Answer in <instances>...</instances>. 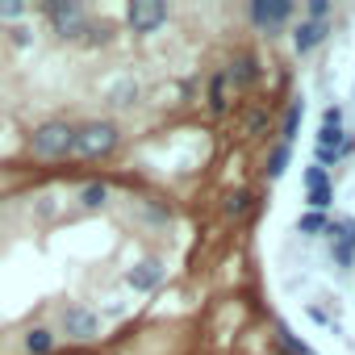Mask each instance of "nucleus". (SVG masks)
I'll return each mask as SVG.
<instances>
[{
	"label": "nucleus",
	"instance_id": "4468645a",
	"mask_svg": "<svg viewBox=\"0 0 355 355\" xmlns=\"http://www.w3.org/2000/svg\"><path fill=\"white\" fill-rule=\"evenodd\" d=\"M322 180H326L322 167H309V171H305V184H322Z\"/></svg>",
	"mask_w": 355,
	"mask_h": 355
},
{
	"label": "nucleus",
	"instance_id": "9b49d317",
	"mask_svg": "<svg viewBox=\"0 0 355 355\" xmlns=\"http://www.w3.org/2000/svg\"><path fill=\"white\" fill-rule=\"evenodd\" d=\"M322 125H326V130H343V109H338V105H330V109L322 113Z\"/></svg>",
	"mask_w": 355,
	"mask_h": 355
},
{
	"label": "nucleus",
	"instance_id": "6e6552de",
	"mask_svg": "<svg viewBox=\"0 0 355 355\" xmlns=\"http://www.w3.org/2000/svg\"><path fill=\"white\" fill-rule=\"evenodd\" d=\"M330 259H334L338 268H351V259H355V251H351L347 243H330Z\"/></svg>",
	"mask_w": 355,
	"mask_h": 355
},
{
	"label": "nucleus",
	"instance_id": "ddd939ff",
	"mask_svg": "<svg viewBox=\"0 0 355 355\" xmlns=\"http://www.w3.org/2000/svg\"><path fill=\"white\" fill-rule=\"evenodd\" d=\"M247 201H251V197H247V193H239V197L226 205V214H243V209H247Z\"/></svg>",
	"mask_w": 355,
	"mask_h": 355
},
{
	"label": "nucleus",
	"instance_id": "20e7f679",
	"mask_svg": "<svg viewBox=\"0 0 355 355\" xmlns=\"http://www.w3.org/2000/svg\"><path fill=\"white\" fill-rule=\"evenodd\" d=\"M301 117H305V101H293L288 113H284V134H280V146H293L297 130H301Z\"/></svg>",
	"mask_w": 355,
	"mask_h": 355
},
{
	"label": "nucleus",
	"instance_id": "f257e3e1",
	"mask_svg": "<svg viewBox=\"0 0 355 355\" xmlns=\"http://www.w3.org/2000/svg\"><path fill=\"white\" fill-rule=\"evenodd\" d=\"M251 17H255V26H263V30H276L280 21L293 17V5H288V0H272V5H268V0H259V5L251 9Z\"/></svg>",
	"mask_w": 355,
	"mask_h": 355
},
{
	"label": "nucleus",
	"instance_id": "1a4fd4ad",
	"mask_svg": "<svg viewBox=\"0 0 355 355\" xmlns=\"http://www.w3.org/2000/svg\"><path fill=\"white\" fill-rule=\"evenodd\" d=\"M230 76H234V84H251V80H255V63H251V59H243Z\"/></svg>",
	"mask_w": 355,
	"mask_h": 355
},
{
	"label": "nucleus",
	"instance_id": "39448f33",
	"mask_svg": "<svg viewBox=\"0 0 355 355\" xmlns=\"http://www.w3.org/2000/svg\"><path fill=\"white\" fill-rule=\"evenodd\" d=\"M276 347H280V355H309V347H305L293 330H284V326L276 330Z\"/></svg>",
	"mask_w": 355,
	"mask_h": 355
},
{
	"label": "nucleus",
	"instance_id": "423d86ee",
	"mask_svg": "<svg viewBox=\"0 0 355 355\" xmlns=\"http://www.w3.org/2000/svg\"><path fill=\"white\" fill-rule=\"evenodd\" d=\"M330 201H334V193H330V184H326V180H322V184H309V205H313V214L330 209Z\"/></svg>",
	"mask_w": 355,
	"mask_h": 355
},
{
	"label": "nucleus",
	"instance_id": "0eeeda50",
	"mask_svg": "<svg viewBox=\"0 0 355 355\" xmlns=\"http://www.w3.org/2000/svg\"><path fill=\"white\" fill-rule=\"evenodd\" d=\"M297 230L309 234V239H313V234H326V218H322V214H305V218L297 222Z\"/></svg>",
	"mask_w": 355,
	"mask_h": 355
},
{
	"label": "nucleus",
	"instance_id": "f8f14e48",
	"mask_svg": "<svg viewBox=\"0 0 355 355\" xmlns=\"http://www.w3.org/2000/svg\"><path fill=\"white\" fill-rule=\"evenodd\" d=\"M330 13V5H326V0H313V5H309V21H322Z\"/></svg>",
	"mask_w": 355,
	"mask_h": 355
},
{
	"label": "nucleus",
	"instance_id": "f03ea898",
	"mask_svg": "<svg viewBox=\"0 0 355 355\" xmlns=\"http://www.w3.org/2000/svg\"><path fill=\"white\" fill-rule=\"evenodd\" d=\"M326 21H301L297 30H293V46H297V55H305V51H313L318 42H326Z\"/></svg>",
	"mask_w": 355,
	"mask_h": 355
},
{
	"label": "nucleus",
	"instance_id": "9d476101",
	"mask_svg": "<svg viewBox=\"0 0 355 355\" xmlns=\"http://www.w3.org/2000/svg\"><path fill=\"white\" fill-rule=\"evenodd\" d=\"M288 167V146H276V155H272V163H268V175H280Z\"/></svg>",
	"mask_w": 355,
	"mask_h": 355
},
{
	"label": "nucleus",
	"instance_id": "7ed1b4c3",
	"mask_svg": "<svg viewBox=\"0 0 355 355\" xmlns=\"http://www.w3.org/2000/svg\"><path fill=\"white\" fill-rule=\"evenodd\" d=\"M163 17H167L163 5H134V9H130V26H134V30H155Z\"/></svg>",
	"mask_w": 355,
	"mask_h": 355
}]
</instances>
